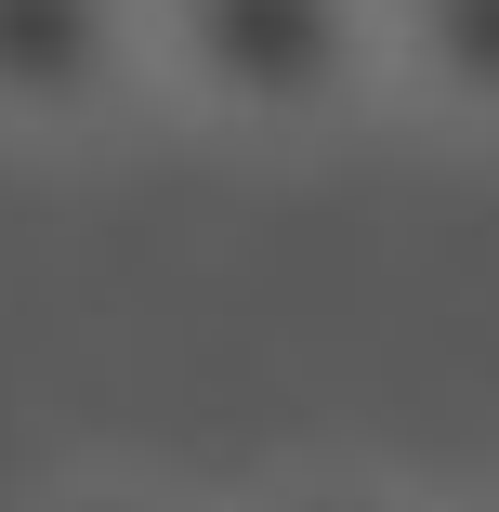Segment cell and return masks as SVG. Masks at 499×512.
<instances>
[{
    "mask_svg": "<svg viewBox=\"0 0 499 512\" xmlns=\"http://www.w3.org/2000/svg\"><path fill=\"white\" fill-rule=\"evenodd\" d=\"M394 92L447 132H499V0H381Z\"/></svg>",
    "mask_w": 499,
    "mask_h": 512,
    "instance_id": "3957f363",
    "label": "cell"
},
{
    "mask_svg": "<svg viewBox=\"0 0 499 512\" xmlns=\"http://www.w3.org/2000/svg\"><path fill=\"white\" fill-rule=\"evenodd\" d=\"M27 512H197V499H171V486H145V473H66V486H40Z\"/></svg>",
    "mask_w": 499,
    "mask_h": 512,
    "instance_id": "5b68a950",
    "label": "cell"
},
{
    "mask_svg": "<svg viewBox=\"0 0 499 512\" xmlns=\"http://www.w3.org/2000/svg\"><path fill=\"white\" fill-rule=\"evenodd\" d=\"M145 92V0H0V145H66Z\"/></svg>",
    "mask_w": 499,
    "mask_h": 512,
    "instance_id": "7a4b0ae2",
    "label": "cell"
},
{
    "mask_svg": "<svg viewBox=\"0 0 499 512\" xmlns=\"http://www.w3.org/2000/svg\"><path fill=\"white\" fill-rule=\"evenodd\" d=\"M486 512H499V499H486Z\"/></svg>",
    "mask_w": 499,
    "mask_h": 512,
    "instance_id": "8992f818",
    "label": "cell"
},
{
    "mask_svg": "<svg viewBox=\"0 0 499 512\" xmlns=\"http://www.w3.org/2000/svg\"><path fill=\"white\" fill-rule=\"evenodd\" d=\"M237 512H434V499L394 486V473H276V486L237 499Z\"/></svg>",
    "mask_w": 499,
    "mask_h": 512,
    "instance_id": "277c9868",
    "label": "cell"
},
{
    "mask_svg": "<svg viewBox=\"0 0 499 512\" xmlns=\"http://www.w3.org/2000/svg\"><path fill=\"white\" fill-rule=\"evenodd\" d=\"M145 92L250 145H316L394 92L381 0H145Z\"/></svg>",
    "mask_w": 499,
    "mask_h": 512,
    "instance_id": "6da1fadb",
    "label": "cell"
}]
</instances>
